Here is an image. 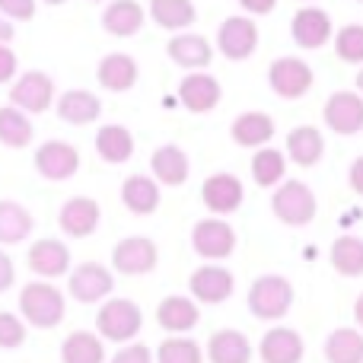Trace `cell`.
Returning a JSON list of instances; mask_svg holds the SVG:
<instances>
[{
    "label": "cell",
    "mask_w": 363,
    "mask_h": 363,
    "mask_svg": "<svg viewBox=\"0 0 363 363\" xmlns=\"http://www.w3.org/2000/svg\"><path fill=\"white\" fill-rule=\"evenodd\" d=\"M233 140H236L239 147H264L271 138H274V121H271V115L264 112H242L236 121H233L230 128Z\"/></svg>",
    "instance_id": "29"
},
{
    "label": "cell",
    "mask_w": 363,
    "mask_h": 363,
    "mask_svg": "<svg viewBox=\"0 0 363 363\" xmlns=\"http://www.w3.org/2000/svg\"><path fill=\"white\" fill-rule=\"evenodd\" d=\"M96 153L112 166L128 163L134 153V134L125 125H102L96 134Z\"/></svg>",
    "instance_id": "28"
},
{
    "label": "cell",
    "mask_w": 363,
    "mask_h": 363,
    "mask_svg": "<svg viewBox=\"0 0 363 363\" xmlns=\"http://www.w3.org/2000/svg\"><path fill=\"white\" fill-rule=\"evenodd\" d=\"M19 313L23 322L32 328H57L64 322L67 303L57 287H51L48 281H32L19 290Z\"/></svg>",
    "instance_id": "1"
},
{
    "label": "cell",
    "mask_w": 363,
    "mask_h": 363,
    "mask_svg": "<svg viewBox=\"0 0 363 363\" xmlns=\"http://www.w3.org/2000/svg\"><path fill=\"white\" fill-rule=\"evenodd\" d=\"M96 80L108 93H128L138 83V61L131 55H121V51L106 55L99 61V67H96Z\"/></svg>",
    "instance_id": "20"
},
{
    "label": "cell",
    "mask_w": 363,
    "mask_h": 363,
    "mask_svg": "<svg viewBox=\"0 0 363 363\" xmlns=\"http://www.w3.org/2000/svg\"><path fill=\"white\" fill-rule=\"evenodd\" d=\"M198 303L188 300V296H166L157 306V322L166 332H188V328L198 325Z\"/></svg>",
    "instance_id": "30"
},
{
    "label": "cell",
    "mask_w": 363,
    "mask_h": 363,
    "mask_svg": "<svg viewBox=\"0 0 363 363\" xmlns=\"http://www.w3.org/2000/svg\"><path fill=\"white\" fill-rule=\"evenodd\" d=\"M26 345V322L13 313H0V351H16Z\"/></svg>",
    "instance_id": "40"
},
{
    "label": "cell",
    "mask_w": 363,
    "mask_h": 363,
    "mask_svg": "<svg viewBox=\"0 0 363 363\" xmlns=\"http://www.w3.org/2000/svg\"><path fill=\"white\" fill-rule=\"evenodd\" d=\"M357 89H360V96H363V70L357 74Z\"/></svg>",
    "instance_id": "50"
},
{
    "label": "cell",
    "mask_w": 363,
    "mask_h": 363,
    "mask_svg": "<svg viewBox=\"0 0 363 363\" xmlns=\"http://www.w3.org/2000/svg\"><path fill=\"white\" fill-rule=\"evenodd\" d=\"M271 89H274L281 99H303V96L313 89V67L300 57H277L268 70Z\"/></svg>",
    "instance_id": "8"
},
{
    "label": "cell",
    "mask_w": 363,
    "mask_h": 363,
    "mask_svg": "<svg viewBox=\"0 0 363 363\" xmlns=\"http://www.w3.org/2000/svg\"><path fill=\"white\" fill-rule=\"evenodd\" d=\"M360 4H363V0H360Z\"/></svg>",
    "instance_id": "52"
},
{
    "label": "cell",
    "mask_w": 363,
    "mask_h": 363,
    "mask_svg": "<svg viewBox=\"0 0 363 363\" xmlns=\"http://www.w3.org/2000/svg\"><path fill=\"white\" fill-rule=\"evenodd\" d=\"M207 360L211 363H249L252 345L236 328H220V332H213L211 341H207Z\"/></svg>",
    "instance_id": "23"
},
{
    "label": "cell",
    "mask_w": 363,
    "mask_h": 363,
    "mask_svg": "<svg viewBox=\"0 0 363 363\" xmlns=\"http://www.w3.org/2000/svg\"><path fill=\"white\" fill-rule=\"evenodd\" d=\"M245 191H242V182L230 172H217V176H207L204 188H201V201H204L207 211L213 213H233L239 211L242 204Z\"/></svg>",
    "instance_id": "17"
},
{
    "label": "cell",
    "mask_w": 363,
    "mask_h": 363,
    "mask_svg": "<svg viewBox=\"0 0 363 363\" xmlns=\"http://www.w3.org/2000/svg\"><path fill=\"white\" fill-rule=\"evenodd\" d=\"M220 96H223L220 80L211 74H204V70H191V74L179 83V99L188 112H198V115L211 112V108L220 102Z\"/></svg>",
    "instance_id": "15"
},
{
    "label": "cell",
    "mask_w": 363,
    "mask_h": 363,
    "mask_svg": "<svg viewBox=\"0 0 363 363\" xmlns=\"http://www.w3.org/2000/svg\"><path fill=\"white\" fill-rule=\"evenodd\" d=\"M290 32H294V42L300 45V48H322V45L332 38V16H328L325 10H319V6H303V10H296L294 23H290Z\"/></svg>",
    "instance_id": "16"
},
{
    "label": "cell",
    "mask_w": 363,
    "mask_h": 363,
    "mask_svg": "<svg viewBox=\"0 0 363 363\" xmlns=\"http://www.w3.org/2000/svg\"><path fill=\"white\" fill-rule=\"evenodd\" d=\"M191 245L201 258H211V262H220V258H230L233 249H236V233L226 220L220 217H207L198 220L191 230Z\"/></svg>",
    "instance_id": "7"
},
{
    "label": "cell",
    "mask_w": 363,
    "mask_h": 363,
    "mask_svg": "<svg viewBox=\"0 0 363 363\" xmlns=\"http://www.w3.org/2000/svg\"><path fill=\"white\" fill-rule=\"evenodd\" d=\"M242 4V10L255 13V16H264V13H271L277 6V0H239Z\"/></svg>",
    "instance_id": "45"
},
{
    "label": "cell",
    "mask_w": 363,
    "mask_h": 363,
    "mask_svg": "<svg viewBox=\"0 0 363 363\" xmlns=\"http://www.w3.org/2000/svg\"><path fill=\"white\" fill-rule=\"evenodd\" d=\"M157 262H160L157 242L147 236H128L112 249V268L128 277L150 274V271L157 268Z\"/></svg>",
    "instance_id": "6"
},
{
    "label": "cell",
    "mask_w": 363,
    "mask_h": 363,
    "mask_svg": "<svg viewBox=\"0 0 363 363\" xmlns=\"http://www.w3.org/2000/svg\"><path fill=\"white\" fill-rule=\"evenodd\" d=\"M188 287H191V296L198 303H223L233 296V274L226 268H220V264H201L198 271L191 274V281H188Z\"/></svg>",
    "instance_id": "18"
},
{
    "label": "cell",
    "mask_w": 363,
    "mask_h": 363,
    "mask_svg": "<svg viewBox=\"0 0 363 363\" xmlns=\"http://www.w3.org/2000/svg\"><path fill=\"white\" fill-rule=\"evenodd\" d=\"M347 182H351V188L363 198V157L354 160V166H351V176H347Z\"/></svg>",
    "instance_id": "46"
},
{
    "label": "cell",
    "mask_w": 363,
    "mask_h": 363,
    "mask_svg": "<svg viewBox=\"0 0 363 363\" xmlns=\"http://www.w3.org/2000/svg\"><path fill=\"white\" fill-rule=\"evenodd\" d=\"M13 35H16V32H13V23L6 16H0V42H13Z\"/></svg>",
    "instance_id": "47"
},
{
    "label": "cell",
    "mask_w": 363,
    "mask_h": 363,
    "mask_svg": "<svg viewBox=\"0 0 363 363\" xmlns=\"http://www.w3.org/2000/svg\"><path fill=\"white\" fill-rule=\"evenodd\" d=\"M217 48L223 57L230 61H245V57L255 55L258 48V26L249 16H230L223 19L217 32Z\"/></svg>",
    "instance_id": "10"
},
{
    "label": "cell",
    "mask_w": 363,
    "mask_h": 363,
    "mask_svg": "<svg viewBox=\"0 0 363 363\" xmlns=\"http://www.w3.org/2000/svg\"><path fill=\"white\" fill-rule=\"evenodd\" d=\"M67 290L77 303H99L112 294V271L96 264V262H86V264L70 271Z\"/></svg>",
    "instance_id": "13"
},
{
    "label": "cell",
    "mask_w": 363,
    "mask_h": 363,
    "mask_svg": "<svg viewBox=\"0 0 363 363\" xmlns=\"http://www.w3.org/2000/svg\"><path fill=\"white\" fill-rule=\"evenodd\" d=\"M35 128H32L29 115L19 112L16 106H0V144L10 150H23L32 144Z\"/></svg>",
    "instance_id": "31"
},
{
    "label": "cell",
    "mask_w": 363,
    "mask_h": 363,
    "mask_svg": "<svg viewBox=\"0 0 363 363\" xmlns=\"http://www.w3.org/2000/svg\"><path fill=\"white\" fill-rule=\"evenodd\" d=\"M287 153L296 166L309 169V166H315L322 160V153H325V138L319 134V128L300 125L287 134Z\"/></svg>",
    "instance_id": "26"
},
{
    "label": "cell",
    "mask_w": 363,
    "mask_h": 363,
    "mask_svg": "<svg viewBox=\"0 0 363 363\" xmlns=\"http://www.w3.org/2000/svg\"><path fill=\"white\" fill-rule=\"evenodd\" d=\"M121 201H125V207L131 213L147 217V213H153L160 207V185L150 176L134 172V176H128L125 185H121Z\"/></svg>",
    "instance_id": "27"
},
{
    "label": "cell",
    "mask_w": 363,
    "mask_h": 363,
    "mask_svg": "<svg viewBox=\"0 0 363 363\" xmlns=\"http://www.w3.org/2000/svg\"><path fill=\"white\" fill-rule=\"evenodd\" d=\"M42 4H48V6H61V4H67V0H42Z\"/></svg>",
    "instance_id": "49"
},
{
    "label": "cell",
    "mask_w": 363,
    "mask_h": 363,
    "mask_svg": "<svg viewBox=\"0 0 363 363\" xmlns=\"http://www.w3.org/2000/svg\"><path fill=\"white\" fill-rule=\"evenodd\" d=\"M13 281H16V264H13V258L6 255L4 249H0V294H6V290L13 287Z\"/></svg>",
    "instance_id": "44"
},
{
    "label": "cell",
    "mask_w": 363,
    "mask_h": 363,
    "mask_svg": "<svg viewBox=\"0 0 363 363\" xmlns=\"http://www.w3.org/2000/svg\"><path fill=\"white\" fill-rule=\"evenodd\" d=\"M287 176V160L281 150H271V147H258L255 157H252V179L255 185L271 188Z\"/></svg>",
    "instance_id": "37"
},
{
    "label": "cell",
    "mask_w": 363,
    "mask_h": 363,
    "mask_svg": "<svg viewBox=\"0 0 363 363\" xmlns=\"http://www.w3.org/2000/svg\"><path fill=\"white\" fill-rule=\"evenodd\" d=\"M332 268L345 277H360L363 274V239L357 236H338L332 242Z\"/></svg>",
    "instance_id": "36"
},
{
    "label": "cell",
    "mask_w": 363,
    "mask_h": 363,
    "mask_svg": "<svg viewBox=\"0 0 363 363\" xmlns=\"http://www.w3.org/2000/svg\"><path fill=\"white\" fill-rule=\"evenodd\" d=\"M169 57L185 70H204L213 61V48L204 35H191V32H182L169 42Z\"/></svg>",
    "instance_id": "25"
},
{
    "label": "cell",
    "mask_w": 363,
    "mask_h": 363,
    "mask_svg": "<svg viewBox=\"0 0 363 363\" xmlns=\"http://www.w3.org/2000/svg\"><path fill=\"white\" fill-rule=\"evenodd\" d=\"M61 363H106L102 338L93 332H70L61 345Z\"/></svg>",
    "instance_id": "33"
},
{
    "label": "cell",
    "mask_w": 363,
    "mask_h": 363,
    "mask_svg": "<svg viewBox=\"0 0 363 363\" xmlns=\"http://www.w3.org/2000/svg\"><path fill=\"white\" fill-rule=\"evenodd\" d=\"M26 264H29L32 274L45 277V281H55V277L67 274L70 271V249L61 242V239H35L29 245V255H26Z\"/></svg>",
    "instance_id": "12"
},
{
    "label": "cell",
    "mask_w": 363,
    "mask_h": 363,
    "mask_svg": "<svg viewBox=\"0 0 363 363\" xmlns=\"http://www.w3.org/2000/svg\"><path fill=\"white\" fill-rule=\"evenodd\" d=\"M112 363H153V354L147 345H128L115 354Z\"/></svg>",
    "instance_id": "43"
},
{
    "label": "cell",
    "mask_w": 363,
    "mask_h": 363,
    "mask_svg": "<svg viewBox=\"0 0 363 363\" xmlns=\"http://www.w3.org/2000/svg\"><path fill=\"white\" fill-rule=\"evenodd\" d=\"M335 55L345 64H363V26L351 23L335 35Z\"/></svg>",
    "instance_id": "39"
},
{
    "label": "cell",
    "mask_w": 363,
    "mask_h": 363,
    "mask_svg": "<svg viewBox=\"0 0 363 363\" xmlns=\"http://www.w3.org/2000/svg\"><path fill=\"white\" fill-rule=\"evenodd\" d=\"M271 211L287 226H309L315 220L319 204H315V194L306 182H284L271 198Z\"/></svg>",
    "instance_id": "4"
},
{
    "label": "cell",
    "mask_w": 363,
    "mask_h": 363,
    "mask_svg": "<svg viewBox=\"0 0 363 363\" xmlns=\"http://www.w3.org/2000/svg\"><path fill=\"white\" fill-rule=\"evenodd\" d=\"M144 19H147V13L138 0H112L106 6V13H102V29L115 38H128L134 32H140Z\"/></svg>",
    "instance_id": "21"
},
{
    "label": "cell",
    "mask_w": 363,
    "mask_h": 363,
    "mask_svg": "<svg viewBox=\"0 0 363 363\" xmlns=\"http://www.w3.org/2000/svg\"><path fill=\"white\" fill-rule=\"evenodd\" d=\"M354 319H357V325L363 328V294L357 296V303H354Z\"/></svg>",
    "instance_id": "48"
},
{
    "label": "cell",
    "mask_w": 363,
    "mask_h": 363,
    "mask_svg": "<svg viewBox=\"0 0 363 363\" xmlns=\"http://www.w3.org/2000/svg\"><path fill=\"white\" fill-rule=\"evenodd\" d=\"M290 306H294V287H290L287 277L262 274L249 287V313L255 319H264V322L284 319L290 313Z\"/></svg>",
    "instance_id": "2"
},
{
    "label": "cell",
    "mask_w": 363,
    "mask_h": 363,
    "mask_svg": "<svg viewBox=\"0 0 363 363\" xmlns=\"http://www.w3.org/2000/svg\"><path fill=\"white\" fill-rule=\"evenodd\" d=\"M32 163H35V172L42 179L64 182L80 169V153H77V147L67 144V140H45L35 150Z\"/></svg>",
    "instance_id": "9"
},
{
    "label": "cell",
    "mask_w": 363,
    "mask_h": 363,
    "mask_svg": "<svg viewBox=\"0 0 363 363\" xmlns=\"http://www.w3.org/2000/svg\"><path fill=\"white\" fill-rule=\"evenodd\" d=\"M328 363H363V335L357 328H335L325 341Z\"/></svg>",
    "instance_id": "35"
},
{
    "label": "cell",
    "mask_w": 363,
    "mask_h": 363,
    "mask_svg": "<svg viewBox=\"0 0 363 363\" xmlns=\"http://www.w3.org/2000/svg\"><path fill=\"white\" fill-rule=\"evenodd\" d=\"M89 4H102V0H89Z\"/></svg>",
    "instance_id": "51"
},
{
    "label": "cell",
    "mask_w": 363,
    "mask_h": 363,
    "mask_svg": "<svg viewBox=\"0 0 363 363\" xmlns=\"http://www.w3.org/2000/svg\"><path fill=\"white\" fill-rule=\"evenodd\" d=\"M0 16L10 23H29L35 19V0H0Z\"/></svg>",
    "instance_id": "41"
},
{
    "label": "cell",
    "mask_w": 363,
    "mask_h": 363,
    "mask_svg": "<svg viewBox=\"0 0 363 363\" xmlns=\"http://www.w3.org/2000/svg\"><path fill=\"white\" fill-rule=\"evenodd\" d=\"M140 325H144V315H140V306L134 300L115 296V300L102 303L99 313H96V332H99L102 338L115 341V345L131 341L134 335L140 332Z\"/></svg>",
    "instance_id": "3"
},
{
    "label": "cell",
    "mask_w": 363,
    "mask_h": 363,
    "mask_svg": "<svg viewBox=\"0 0 363 363\" xmlns=\"http://www.w3.org/2000/svg\"><path fill=\"white\" fill-rule=\"evenodd\" d=\"M55 102V80L45 70H26L10 86V106L26 115H42Z\"/></svg>",
    "instance_id": "5"
},
{
    "label": "cell",
    "mask_w": 363,
    "mask_h": 363,
    "mask_svg": "<svg viewBox=\"0 0 363 363\" xmlns=\"http://www.w3.org/2000/svg\"><path fill=\"white\" fill-rule=\"evenodd\" d=\"M322 115H325V125L335 134H345V138L347 134H360L363 131V96L338 89V93L328 96Z\"/></svg>",
    "instance_id": "11"
},
{
    "label": "cell",
    "mask_w": 363,
    "mask_h": 363,
    "mask_svg": "<svg viewBox=\"0 0 363 363\" xmlns=\"http://www.w3.org/2000/svg\"><path fill=\"white\" fill-rule=\"evenodd\" d=\"M16 70H19V57L10 45L0 42V83H10L16 80Z\"/></svg>",
    "instance_id": "42"
},
{
    "label": "cell",
    "mask_w": 363,
    "mask_h": 363,
    "mask_svg": "<svg viewBox=\"0 0 363 363\" xmlns=\"http://www.w3.org/2000/svg\"><path fill=\"white\" fill-rule=\"evenodd\" d=\"M150 166H153V182H160V185H169V188L185 185L188 172H191V163H188L185 150L176 147V144L160 147V150L153 153Z\"/></svg>",
    "instance_id": "24"
},
{
    "label": "cell",
    "mask_w": 363,
    "mask_h": 363,
    "mask_svg": "<svg viewBox=\"0 0 363 363\" xmlns=\"http://www.w3.org/2000/svg\"><path fill=\"white\" fill-rule=\"evenodd\" d=\"M157 363H204V354L188 338H166L157 347Z\"/></svg>",
    "instance_id": "38"
},
{
    "label": "cell",
    "mask_w": 363,
    "mask_h": 363,
    "mask_svg": "<svg viewBox=\"0 0 363 363\" xmlns=\"http://www.w3.org/2000/svg\"><path fill=\"white\" fill-rule=\"evenodd\" d=\"M32 233V213L19 201H0V245H16Z\"/></svg>",
    "instance_id": "32"
},
{
    "label": "cell",
    "mask_w": 363,
    "mask_h": 363,
    "mask_svg": "<svg viewBox=\"0 0 363 363\" xmlns=\"http://www.w3.org/2000/svg\"><path fill=\"white\" fill-rule=\"evenodd\" d=\"M258 354H262V363H300L303 354H306V345H303L300 332L281 325L264 335L262 345H258Z\"/></svg>",
    "instance_id": "19"
},
{
    "label": "cell",
    "mask_w": 363,
    "mask_h": 363,
    "mask_svg": "<svg viewBox=\"0 0 363 363\" xmlns=\"http://www.w3.org/2000/svg\"><path fill=\"white\" fill-rule=\"evenodd\" d=\"M150 16L163 29L179 32L198 19V10H194L191 0H150Z\"/></svg>",
    "instance_id": "34"
},
{
    "label": "cell",
    "mask_w": 363,
    "mask_h": 363,
    "mask_svg": "<svg viewBox=\"0 0 363 363\" xmlns=\"http://www.w3.org/2000/svg\"><path fill=\"white\" fill-rule=\"evenodd\" d=\"M57 226H61L64 236H74V239H86L96 233L99 226V204L86 194H77V198L64 201L61 213H57Z\"/></svg>",
    "instance_id": "14"
},
{
    "label": "cell",
    "mask_w": 363,
    "mask_h": 363,
    "mask_svg": "<svg viewBox=\"0 0 363 363\" xmlns=\"http://www.w3.org/2000/svg\"><path fill=\"white\" fill-rule=\"evenodd\" d=\"M102 112V102L96 93H89V89H67V93H61V99H57V118L67 121V125H89V121H96Z\"/></svg>",
    "instance_id": "22"
}]
</instances>
